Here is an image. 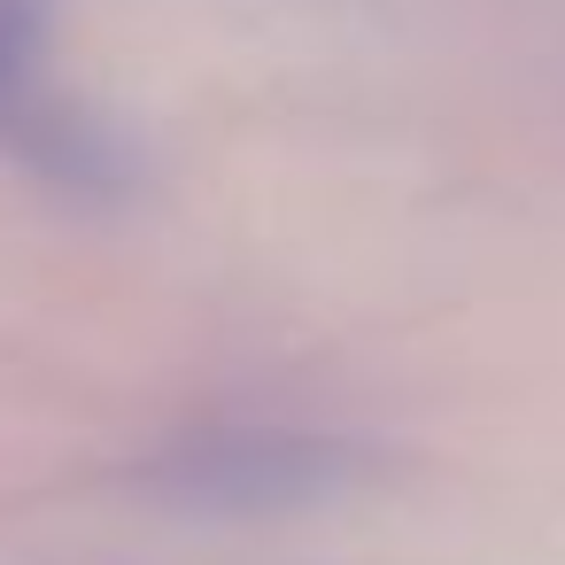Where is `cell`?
Returning <instances> with one entry per match:
<instances>
[{
    "instance_id": "2",
    "label": "cell",
    "mask_w": 565,
    "mask_h": 565,
    "mask_svg": "<svg viewBox=\"0 0 565 565\" xmlns=\"http://www.w3.org/2000/svg\"><path fill=\"white\" fill-rule=\"evenodd\" d=\"M40 47H47V0H0V125L32 102Z\"/></svg>"
},
{
    "instance_id": "1",
    "label": "cell",
    "mask_w": 565,
    "mask_h": 565,
    "mask_svg": "<svg viewBox=\"0 0 565 565\" xmlns=\"http://www.w3.org/2000/svg\"><path fill=\"white\" fill-rule=\"evenodd\" d=\"M333 472H341V449L271 434V441H217V449H194L171 480H179V495H194V503L256 511V503H302V495H318Z\"/></svg>"
}]
</instances>
